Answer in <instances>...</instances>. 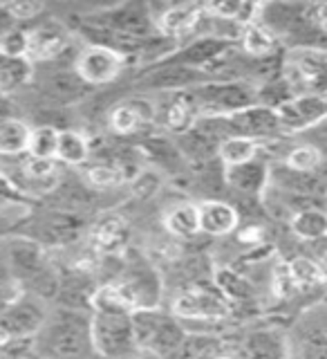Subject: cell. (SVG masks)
Masks as SVG:
<instances>
[{"label": "cell", "mask_w": 327, "mask_h": 359, "mask_svg": "<svg viewBox=\"0 0 327 359\" xmlns=\"http://www.w3.org/2000/svg\"><path fill=\"white\" fill-rule=\"evenodd\" d=\"M128 67V59L104 45H83L76 56L74 70L90 88H104L119 81Z\"/></svg>", "instance_id": "obj_11"}, {"label": "cell", "mask_w": 327, "mask_h": 359, "mask_svg": "<svg viewBox=\"0 0 327 359\" xmlns=\"http://www.w3.org/2000/svg\"><path fill=\"white\" fill-rule=\"evenodd\" d=\"M300 142H305L309 146H314L321 157H323V168H321V175H325L327 171V117L323 121H319L316 126H312L309 130H305L302 135H298Z\"/></svg>", "instance_id": "obj_39"}, {"label": "cell", "mask_w": 327, "mask_h": 359, "mask_svg": "<svg viewBox=\"0 0 327 359\" xmlns=\"http://www.w3.org/2000/svg\"><path fill=\"white\" fill-rule=\"evenodd\" d=\"M34 76H36V65L27 56L0 54V97L11 99L22 90H29Z\"/></svg>", "instance_id": "obj_20"}, {"label": "cell", "mask_w": 327, "mask_h": 359, "mask_svg": "<svg viewBox=\"0 0 327 359\" xmlns=\"http://www.w3.org/2000/svg\"><path fill=\"white\" fill-rule=\"evenodd\" d=\"M276 115L280 119L285 135H302L312 126L327 117V97L323 95H296L283 106L276 108Z\"/></svg>", "instance_id": "obj_13"}, {"label": "cell", "mask_w": 327, "mask_h": 359, "mask_svg": "<svg viewBox=\"0 0 327 359\" xmlns=\"http://www.w3.org/2000/svg\"><path fill=\"white\" fill-rule=\"evenodd\" d=\"M291 233L300 241L316 243L327 238V209L323 207H307L298 209L294 216L289 218Z\"/></svg>", "instance_id": "obj_26"}, {"label": "cell", "mask_w": 327, "mask_h": 359, "mask_svg": "<svg viewBox=\"0 0 327 359\" xmlns=\"http://www.w3.org/2000/svg\"><path fill=\"white\" fill-rule=\"evenodd\" d=\"M222 355L220 353V344L218 339H213L209 334H186L184 344L179 346V351L171 357V359H213Z\"/></svg>", "instance_id": "obj_34"}, {"label": "cell", "mask_w": 327, "mask_h": 359, "mask_svg": "<svg viewBox=\"0 0 327 359\" xmlns=\"http://www.w3.org/2000/svg\"><path fill=\"white\" fill-rule=\"evenodd\" d=\"M269 182H272V164L263 157L238 166H224V184L244 198H263Z\"/></svg>", "instance_id": "obj_18"}, {"label": "cell", "mask_w": 327, "mask_h": 359, "mask_svg": "<svg viewBox=\"0 0 327 359\" xmlns=\"http://www.w3.org/2000/svg\"><path fill=\"white\" fill-rule=\"evenodd\" d=\"M20 202H32V200L22 198L18 191L14 189V184L9 182V177L3 171H0V209L11 207V205H20Z\"/></svg>", "instance_id": "obj_40"}, {"label": "cell", "mask_w": 327, "mask_h": 359, "mask_svg": "<svg viewBox=\"0 0 327 359\" xmlns=\"http://www.w3.org/2000/svg\"><path fill=\"white\" fill-rule=\"evenodd\" d=\"M211 81V76L195 67L177 65L171 61H162L153 67H146V72L134 81L137 93H155V95H168V93H188L202 83Z\"/></svg>", "instance_id": "obj_10"}, {"label": "cell", "mask_w": 327, "mask_h": 359, "mask_svg": "<svg viewBox=\"0 0 327 359\" xmlns=\"http://www.w3.org/2000/svg\"><path fill=\"white\" fill-rule=\"evenodd\" d=\"M287 267H289V274H291V280H294V285L300 290L319 287L327 280L325 269L307 256H296L294 261L287 263Z\"/></svg>", "instance_id": "obj_32"}, {"label": "cell", "mask_w": 327, "mask_h": 359, "mask_svg": "<svg viewBox=\"0 0 327 359\" xmlns=\"http://www.w3.org/2000/svg\"><path fill=\"white\" fill-rule=\"evenodd\" d=\"M50 310H52V303L22 292V294L16 301H11L5 308V312L0 314V330L7 334L9 341L34 339L45 325V321H48Z\"/></svg>", "instance_id": "obj_7"}, {"label": "cell", "mask_w": 327, "mask_h": 359, "mask_svg": "<svg viewBox=\"0 0 327 359\" xmlns=\"http://www.w3.org/2000/svg\"><path fill=\"white\" fill-rule=\"evenodd\" d=\"M39 359H99L92 341V312L52 306L45 325L34 337Z\"/></svg>", "instance_id": "obj_2"}, {"label": "cell", "mask_w": 327, "mask_h": 359, "mask_svg": "<svg viewBox=\"0 0 327 359\" xmlns=\"http://www.w3.org/2000/svg\"><path fill=\"white\" fill-rule=\"evenodd\" d=\"M121 297L130 303V308L137 310H153L162 303V278L157 269L139 254H126L121 261V269L115 280Z\"/></svg>", "instance_id": "obj_6"}, {"label": "cell", "mask_w": 327, "mask_h": 359, "mask_svg": "<svg viewBox=\"0 0 327 359\" xmlns=\"http://www.w3.org/2000/svg\"><path fill=\"white\" fill-rule=\"evenodd\" d=\"M164 229L182 241L197 238L202 233L200 202L182 200V202H177V205H173L164 213Z\"/></svg>", "instance_id": "obj_22"}, {"label": "cell", "mask_w": 327, "mask_h": 359, "mask_svg": "<svg viewBox=\"0 0 327 359\" xmlns=\"http://www.w3.org/2000/svg\"><path fill=\"white\" fill-rule=\"evenodd\" d=\"M27 59L34 65L59 61L74 45V34L61 18H41L27 27Z\"/></svg>", "instance_id": "obj_8"}, {"label": "cell", "mask_w": 327, "mask_h": 359, "mask_svg": "<svg viewBox=\"0 0 327 359\" xmlns=\"http://www.w3.org/2000/svg\"><path fill=\"white\" fill-rule=\"evenodd\" d=\"M244 359H289V344L276 328L251 330L244 339Z\"/></svg>", "instance_id": "obj_21"}, {"label": "cell", "mask_w": 327, "mask_h": 359, "mask_svg": "<svg viewBox=\"0 0 327 359\" xmlns=\"http://www.w3.org/2000/svg\"><path fill=\"white\" fill-rule=\"evenodd\" d=\"M200 220L202 233L211 238H224L238 231L240 227V211L235 205L220 198H207L200 202Z\"/></svg>", "instance_id": "obj_19"}, {"label": "cell", "mask_w": 327, "mask_h": 359, "mask_svg": "<svg viewBox=\"0 0 327 359\" xmlns=\"http://www.w3.org/2000/svg\"><path fill=\"white\" fill-rule=\"evenodd\" d=\"M171 312L179 321H197V323H220L231 314V303L218 290L193 285L182 290L173 299Z\"/></svg>", "instance_id": "obj_9"}, {"label": "cell", "mask_w": 327, "mask_h": 359, "mask_svg": "<svg viewBox=\"0 0 327 359\" xmlns=\"http://www.w3.org/2000/svg\"><path fill=\"white\" fill-rule=\"evenodd\" d=\"M213 359H235V357H231V355H218V357H213Z\"/></svg>", "instance_id": "obj_42"}, {"label": "cell", "mask_w": 327, "mask_h": 359, "mask_svg": "<svg viewBox=\"0 0 327 359\" xmlns=\"http://www.w3.org/2000/svg\"><path fill=\"white\" fill-rule=\"evenodd\" d=\"M263 142L258 140H251V137H240V135H235V137H229L220 144L218 149V160L222 166H238V164H246L256 160V157H260V151H263Z\"/></svg>", "instance_id": "obj_28"}, {"label": "cell", "mask_w": 327, "mask_h": 359, "mask_svg": "<svg viewBox=\"0 0 327 359\" xmlns=\"http://www.w3.org/2000/svg\"><path fill=\"white\" fill-rule=\"evenodd\" d=\"M22 294V287L18 283V278L11 272L9 258L5 254V247L0 243V303L9 306L11 301H16Z\"/></svg>", "instance_id": "obj_36"}, {"label": "cell", "mask_w": 327, "mask_h": 359, "mask_svg": "<svg viewBox=\"0 0 327 359\" xmlns=\"http://www.w3.org/2000/svg\"><path fill=\"white\" fill-rule=\"evenodd\" d=\"M92 238H95V247L99 252L117 254V252H123V247H126L128 227H126V222L117 216L101 218V222L97 224V229L92 233Z\"/></svg>", "instance_id": "obj_29"}, {"label": "cell", "mask_w": 327, "mask_h": 359, "mask_svg": "<svg viewBox=\"0 0 327 359\" xmlns=\"http://www.w3.org/2000/svg\"><path fill=\"white\" fill-rule=\"evenodd\" d=\"M188 93L200 110V117H229L233 112L258 104V86L251 81H240V79H233V81L213 79Z\"/></svg>", "instance_id": "obj_5"}, {"label": "cell", "mask_w": 327, "mask_h": 359, "mask_svg": "<svg viewBox=\"0 0 327 359\" xmlns=\"http://www.w3.org/2000/svg\"><path fill=\"white\" fill-rule=\"evenodd\" d=\"M151 123H157V104L155 99L144 95L121 99L108 112V126L123 137L139 133Z\"/></svg>", "instance_id": "obj_16"}, {"label": "cell", "mask_w": 327, "mask_h": 359, "mask_svg": "<svg viewBox=\"0 0 327 359\" xmlns=\"http://www.w3.org/2000/svg\"><path fill=\"white\" fill-rule=\"evenodd\" d=\"M325 205H327V196H325Z\"/></svg>", "instance_id": "obj_43"}, {"label": "cell", "mask_w": 327, "mask_h": 359, "mask_svg": "<svg viewBox=\"0 0 327 359\" xmlns=\"http://www.w3.org/2000/svg\"><path fill=\"white\" fill-rule=\"evenodd\" d=\"M27 27L22 25H14L9 27L3 36H0V54L7 56H27Z\"/></svg>", "instance_id": "obj_38"}, {"label": "cell", "mask_w": 327, "mask_h": 359, "mask_svg": "<svg viewBox=\"0 0 327 359\" xmlns=\"http://www.w3.org/2000/svg\"><path fill=\"white\" fill-rule=\"evenodd\" d=\"M32 90L43 101L45 108L65 110L74 108L90 97V88L81 76L76 74L74 67L67 65H36V76H34Z\"/></svg>", "instance_id": "obj_4"}, {"label": "cell", "mask_w": 327, "mask_h": 359, "mask_svg": "<svg viewBox=\"0 0 327 359\" xmlns=\"http://www.w3.org/2000/svg\"><path fill=\"white\" fill-rule=\"evenodd\" d=\"M283 162L285 166L294 168V171H300V173H321L323 168V157L321 153L314 149V146L300 142L296 146H291V149L283 155Z\"/></svg>", "instance_id": "obj_33"}, {"label": "cell", "mask_w": 327, "mask_h": 359, "mask_svg": "<svg viewBox=\"0 0 327 359\" xmlns=\"http://www.w3.org/2000/svg\"><path fill=\"white\" fill-rule=\"evenodd\" d=\"M78 177L88 189L95 191H112L123 187L130 180L128 171L119 162H90L78 168Z\"/></svg>", "instance_id": "obj_23"}, {"label": "cell", "mask_w": 327, "mask_h": 359, "mask_svg": "<svg viewBox=\"0 0 327 359\" xmlns=\"http://www.w3.org/2000/svg\"><path fill=\"white\" fill-rule=\"evenodd\" d=\"M202 16H204V5H195V3L168 5L160 11H155L157 32H160V36L173 41L182 48L184 43L195 39Z\"/></svg>", "instance_id": "obj_14"}, {"label": "cell", "mask_w": 327, "mask_h": 359, "mask_svg": "<svg viewBox=\"0 0 327 359\" xmlns=\"http://www.w3.org/2000/svg\"><path fill=\"white\" fill-rule=\"evenodd\" d=\"M132 314L134 310L115 283L97 287L92 297V341L99 359H130L139 353Z\"/></svg>", "instance_id": "obj_1"}, {"label": "cell", "mask_w": 327, "mask_h": 359, "mask_svg": "<svg viewBox=\"0 0 327 359\" xmlns=\"http://www.w3.org/2000/svg\"><path fill=\"white\" fill-rule=\"evenodd\" d=\"M32 123L18 115L0 121V160H14L27 155Z\"/></svg>", "instance_id": "obj_24"}, {"label": "cell", "mask_w": 327, "mask_h": 359, "mask_svg": "<svg viewBox=\"0 0 327 359\" xmlns=\"http://www.w3.org/2000/svg\"><path fill=\"white\" fill-rule=\"evenodd\" d=\"M155 104H157V121L168 133H173L175 137L195 128V123L200 119V110L190 93L160 95V99H155Z\"/></svg>", "instance_id": "obj_17"}, {"label": "cell", "mask_w": 327, "mask_h": 359, "mask_svg": "<svg viewBox=\"0 0 327 359\" xmlns=\"http://www.w3.org/2000/svg\"><path fill=\"white\" fill-rule=\"evenodd\" d=\"M59 140L61 128L50 126V123H36V126H32L27 155L36 157V160H56V155H59Z\"/></svg>", "instance_id": "obj_31"}, {"label": "cell", "mask_w": 327, "mask_h": 359, "mask_svg": "<svg viewBox=\"0 0 327 359\" xmlns=\"http://www.w3.org/2000/svg\"><path fill=\"white\" fill-rule=\"evenodd\" d=\"M238 48L242 54L249 56V59L265 61V59H274L280 48V41L267 27H263L260 22H253V25L244 27Z\"/></svg>", "instance_id": "obj_27"}, {"label": "cell", "mask_w": 327, "mask_h": 359, "mask_svg": "<svg viewBox=\"0 0 327 359\" xmlns=\"http://www.w3.org/2000/svg\"><path fill=\"white\" fill-rule=\"evenodd\" d=\"M92 157V144H90L88 135L76 130V128H61V140H59V155L56 162L67 168H83L90 164Z\"/></svg>", "instance_id": "obj_25"}, {"label": "cell", "mask_w": 327, "mask_h": 359, "mask_svg": "<svg viewBox=\"0 0 327 359\" xmlns=\"http://www.w3.org/2000/svg\"><path fill=\"white\" fill-rule=\"evenodd\" d=\"M162 189V175L155 168H139L137 173L130 177V191L134 198H153L157 191Z\"/></svg>", "instance_id": "obj_37"}, {"label": "cell", "mask_w": 327, "mask_h": 359, "mask_svg": "<svg viewBox=\"0 0 327 359\" xmlns=\"http://www.w3.org/2000/svg\"><path fill=\"white\" fill-rule=\"evenodd\" d=\"M132 323L139 351L160 359H171L188 334L184 323L173 312H164L162 308L137 310L132 314Z\"/></svg>", "instance_id": "obj_3"}, {"label": "cell", "mask_w": 327, "mask_h": 359, "mask_svg": "<svg viewBox=\"0 0 327 359\" xmlns=\"http://www.w3.org/2000/svg\"><path fill=\"white\" fill-rule=\"evenodd\" d=\"M229 126H231V135H240V137H251L258 142H276L283 133V126H280V119L276 115L274 108L256 104L251 108H244L240 112H233V115L227 117Z\"/></svg>", "instance_id": "obj_15"}, {"label": "cell", "mask_w": 327, "mask_h": 359, "mask_svg": "<svg viewBox=\"0 0 327 359\" xmlns=\"http://www.w3.org/2000/svg\"><path fill=\"white\" fill-rule=\"evenodd\" d=\"M3 9L14 25L25 27L27 22L34 25L36 20H41L45 11H48V5L41 3V0H22V3H3Z\"/></svg>", "instance_id": "obj_35"}, {"label": "cell", "mask_w": 327, "mask_h": 359, "mask_svg": "<svg viewBox=\"0 0 327 359\" xmlns=\"http://www.w3.org/2000/svg\"><path fill=\"white\" fill-rule=\"evenodd\" d=\"M9 27H14V22L9 20V16L5 14V9H3V3H0V36L9 29Z\"/></svg>", "instance_id": "obj_41"}, {"label": "cell", "mask_w": 327, "mask_h": 359, "mask_svg": "<svg viewBox=\"0 0 327 359\" xmlns=\"http://www.w3.org/2000/svg\"><path fill=\"white\" fill-rule=\"evenodd\" d=\"M83 224H85L83 216L52 209L48 213H43L41 218H36V213H32L29 220L22 224L18 233L41 243L43 247H48V245H67V243H72L78 233H81Z\"/></svg>", "instance_id": "obj_12"}, {"label": "cell", "mask_w": 327, "mask_h": 359, "mask_svg": "<svg viewBox=\"0 0 327 359\" xmlns=\"http://www.w3.org/2000/svg\"><path fill=\"white\" fill-rule=\"evenodd\" d=\"M211 280H213V285H216V290L229 303L231 301H249L253 294V287L249 283V278L240 272H235V269H231V267L213 269Z\"/></svg>", "instance_id": "obj_30"}]
</instances>
